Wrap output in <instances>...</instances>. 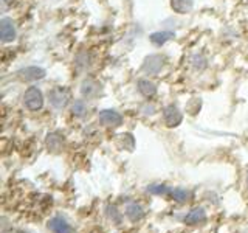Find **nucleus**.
Masks as SVG:
<instances>
[{
  "mask_svg": "<svg viewBox=\"0 0 248 233\" xmlns=\"http://www.w3.org/2000/svg\"><path fill=\"white\" fill-rule=\"evenodd\" d=\"M22 103L31 112L41 111V109L44 107V93H42V90L39 87H36V85H31V87H28L25 90V93H23Z\"/></svg>",
  "mask_w": 248,
  "mask_h": 233,
  "instance_id": "nucleus-1",
  "label": "nucleus"
},
{
  "mask_svg": "<svg viewBox=\"0 0 248 233\" xmlns=\"http://www.w3.org/2000/svg\"><path fill=\"white\" fill-rule=\"evenodd\" d=\"M48 101L54 109H65L70 103V90L64 85H56L48 92Z\"/></svg>",
  "mask_w": 248,
  "mask_h": 233,
  "instance_id": "nucleus-2",
  "label": "nucleus"
},
{
  "mask_svg": "<svg viewBox=\"0 0 248 233\" xmlns=\"http://www.w3.org/2000/svg\"><path fill=\"white\" fill-rule=\"evenodd\" d=\"M98 120L101 124H104L107 128H118L123 124V115L113 111V109H104V111L98 114Z\"/></svg>",
  "mask_w": 248,
  "mask_h": 233,
  "instance_id": "nucleus-3",
  "label": "nucleus"
},
{
  "mask_svg": "<svg viewBox=\"0 0 248 233\" xmlns=\"http://www.w3.org/2000/svg\"><path fill=\"white\" fill-rule=\"evenodd\" d=\"M46 75V72L42 67H37V66H30L25 68H20L17 72V76L20 81H25V83H34L39 80H44Z\"/></svg>",
  "mask_w": 248,
  "mask_h": 233,
  "instance_id": "nucleus-4",
  "label": "nucleus"
},
{
  "mask_svg": "<svg viewBox=\"0 0 248 233\" xmlns=\"http://www.w3.org/2000/svg\"><path fill=\"white\" fill-rule=\"evenodd\" d=\"M163 120H165L168 128H177L180 126L183 121V115L180 112V109L174 104H169L163 109Z\"/></svg>",
  "mask_w": 248,
  "mask_h": 233,
  "instance_id": "nucleus-5",
  "label": "nucleus"
},
{
  "mask_svg": "<svg viewBox=\"0 0 248 233\" xmlns=\"http://www.w3.org/2000/svg\"><path fill=\"white\" fill-rule=\"evenodd\" d=\"M163 66H165V58L161 54H149L143 62V72L146 75H157L161 72Z\"/></svg>",
  "mask_w": 248,
  "mask_h": 233,
  "instance_id": "nucleus-6",
  "label": "nucleus"
},
{
  "mask_svg": "<svg viewBox=\"0 0 248 233\" xmlns=\"http://www.w3.org/2000/svg\"><path fill=\"white\" fill-rule=\"evenodd\" d=\"M0 37H2L3 44H10V42L16 41V37H17V30H16L13 19L3 17L0 20Z\"/></svg>",
  "mask_w": 248,
  "mask_h": 233,
  "instance_id": "nucleus-7",
  "label": "nucleus"
},
{
  "mask_svg": "<svg viewBox=\"0 0 248 233\" xmlns=\"http://www.w3.org/2000/svg\"><path fill=\"white\" fill-rule=\"evenodd\" d=\"M101 93V84L96 83L95 80H84L82 84H81V95L85 98V100H93L96 98Z\"/></svg>",
  "mask_w": 248,
  "mask_h": 233,
  "instance_id": "nucleus-8",
  "label": "nucleus"
},
{
  "mask_svg": "<svg viewBox=\"0 0 248 233\" xmlns=\"http://www.w3.org/2000/svg\"><path fill=\"white\" fill-rule=\"evenodd\" d=\"M48 229L53 233H73L72 225H70L62 216H54L48 221Z\"/></svg>",
  "mask_w": 248,
  "mask_h": 233,
  "instance_id": "nucleus-9",
  "label": "nucleus"
},
{
  "mask_svg": "<svg viewBox=\"0 0 248 233\" xmlns=\"http://www.w3.org/2000/svg\"><path fill=\"white\" fill-rule=\"evenodd\" d=\"M137 87H138V92L147 100H151L152 97L157 95V85H155L152 81L147 80V78H141V80H138Z\"/></svg>",
  "mask_w": 248,
  "mask_h": 233,
  "instance_id": "nucleus-10",
  "label": "nucleus"
},
{
  "mask_svg": "<svg viewBox=\"0 0 248 233\" xmlns=\"http://www.w3.org/2000/svg\"><path fill=\"white\" fill-rule=\"evenodd\" d=\"M124 213H126V216L132 222H138L144 217V210L141 205L137 204V202H129L126 205V210H124Z\"/></svg>",
  "mask_w": 248,
  "mask_h": 233,
  "instance_id": "nucleus-11",
  "label": "nucleus"
},
{
  "mask_svg": "<svg viewBox=\"0 0 248 233\" xmlns=\"http://www.w3.org/2000/svg\"><path fill=\"white\" fill-rule=\"evenodd\" d=\"M185 224L188 225H197V224H203L206 221V213L203 208H192L191 212L185 216Z\"/></svg>",
  "mask_w": 248,
  "mask_h": 233,
  "instance_id": "nucleus-12",
  "label": "nucleus"
},
{
  "mask_svg": "<svg viewBox=\"0 0 248 233\" xmlns=\"http://www.w3.org/2000/svg\"><path fill=\"white\" fill-rule=\"evenodd\" d=\"M64 142H65L64 135L59 134V132H51V134L46 135L45 145H46V148H48L50 151L56 152V151L61 150L62 146H64Z\"/></svg>",
  "mask_w": 248,
  "mask_h": 233,
  "instance_id": "nucleus-13",
  "label": "nucleus"
},
{
  "mask_svg": "<svg viewBox=\"0 0 248 233\" xmlns=\"http://www.w3.org/2000/svg\"><path fill=\"white\" fill-rule=\"evenodd\" d=\"M194 6V0H170V8L177 14H188Z\"/></svg>",
  "mask_w": 248,
  "mask_h": 233,
  "instance_id": "nucleus-14",
  "label": "nucleus"
},
{
  "mask_svg": "<svg viewBox=\"0 0 248 233\" xmlns=\"http://www.w3.org/2000/svg\"><path fill=\"white\" fill-rule=\"evenodd\" d=\"M174 37V33L172 31H157V33H152L149 36L151 39V42L154 45H157V47H161V45H165L168 41H170V39Z\"/></svg>",
  "mask_w": 248,
  "mask_h": 233,
  "instance_id": "nucleus-15",
  "label": "nucleus"
},
{
  "mask_svg": "<svg viewBox=\"0 0 248 233\" xmlns=\"http://www.w3.org/2000/svg\"><path fill=\"white\" fill-rule=\"evenodd\" d=\"M87 103H85V100H75V103L72 104V114L75 116H79V118H82V116L87 115Z\"/></svg>",
  "mask_w": 248,
  "mask_h": 233,
  "instance_id": "nucleus-16",
  "label": "nucleus"
},
{
  "mask_svg": "<svg viewBox=\"0 0 248 233\" xmlns=\"http://www.w3.org/2000/svg\"><path fill=\"white\" fill-rule=\"evenodd\" d=\"M170 198H172L175 202H178V204H185V202L189 200L191 193L185 188H174L172 191H170Z\"/></svg>",
  "mask_w": 248,
  "mask_h": 233,
  "instance_id": "nucleus-17",
  "label": "nucleus"
},
{
  "mask_svg": "<svg viewBox=\"0 0 248 233\" xmlns=\"http://www.w3.org/2000/svg\"><path fill=\"white\" fill-rule=\"evenodd\" d=\"M170 191L172 190H169L168 186L163 183H152L147 186V193L154 194V196H166V194H170Z\"/></svg>",
  "mask_w": 248,
  "mask_h": 233,
  "instance_id": "nucleus-18",
  "label": "nucleus"
},
{
  "mask_svg": "<svg viewBox=\"0 0 248 233\" xmlns=\"http://www.w3.org/2000/svg\"><path fill=\"white\" fill-rule=\"evenodd\" d=\"M191 64H192L194 70L202 72V70L206 67V58L203 56V54H194L192 59H191Z\"/></svg>",
  "mask_w": 248,
  "mask_h": 233,
  "instance_id": "nucleus-19",
  "label": "nucleus"
},
{
  "mask_svg": "<svg viewBox=\"0 0 248 233\" xmlns=\"http://www.w3.org/2000/svg\"><path fill=\"white\" fill-rule=\"evenodd\" d=\"M89 61H90L89 54L85 53V51H81V53H78V56L75 58V66L79 70L87 68L89 67Z\"/></svg>",
  "mask_w": 248,
  "mask_h": 233,
  "instance_id": "nucleus-20",
  "label": "nucleus"
},
{
  "mask_svg": "<svg viewBox=\"0 0 248 233\" xmlns=\"http://www.w3.org/2000/svg\"><path fill=\"white\" fill-rule=\"evenodd\" d=\"M107 215H108V217L112 219V222H115V224H121V217H123V215L118 212V208H116L115 205H107Z\"/></svg>",
  "mask_w": 248,
  "mask_h": 233,
  "instance_id": "nucleus-21",
  "label": "nucleus"
},
{
  "mask_svg": "<svg viewBox=\"0 0 248 233\" xmlns=\"http://www.w3.org/2000/svg\"><path fill=\"white\" fill-rule=\"evenodd\" d=\"M16 233H27V232H23V230H19V232H16Z\"/></svg>",
  "mask_w": 248,
  "mask_h": 233,
  "instance_id": "nucleus-22",
  "label": "nucleus"
},
{
  "mask_svg": "<svg viewBox=\"0 0 248 233\" xmlns=\"http://www.w3.org/2000/svg\"><path fill=\"white\" fill-rule=\"evenodd\" d=\"M247 186H248V177H247Z\"/></svg>",
  "mask_w": 248,
  "mask_h": 233,
  "instance_id": "nucleus-23",
  "label": "nucleus"
},
{
  "mask_svg": "<svg viewBox=\"0 0 248 233\" xmlns=\"http://www.w3.org/2000/svg\"><path fill=\"white\" fill-rule=\"evenodd\" d=\"M247 2H248V0H247Z\"/></svg>",
  "mask_w": 248,
  "mask_h": 233,
  "instance_id": "nucleus-24",
  "label": "nucleus"
}]
</instances>
